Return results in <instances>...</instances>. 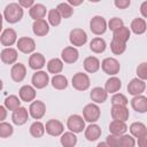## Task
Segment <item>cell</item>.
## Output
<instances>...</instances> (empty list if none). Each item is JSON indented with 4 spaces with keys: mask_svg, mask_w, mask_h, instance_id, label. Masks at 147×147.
<instances>
[{
    "mask_svg": "<svg viewBox=\"0 0 147 147\" xmlns=\"http://www.w3.org/2000/svg\"><path fill=\"white\" fill-rule=\"evenodd\" d=\"M23 8L17 3V2H10L5 7L3 10V18L10 23V24H15L17 22H20L23 17Z\"/></svg>",
    "mask_w": 147,
    "mask_h": 147,
    "instance_id": "1",
    "label": "cell"
},
{
    "mask_svg": "<svg viewBox=\"0 0 147 147\" xmlns=\"http://www.w3.org/2000/svg\"><path fill=\"white\" fill-rule=\"evenodd\" d=\"M100 115L101 111L96 103H87L83 108V118L88 123H95L96 121H99Z\"/></svg>",
    "mask_w": 147,
    "mask_h": 147,
    "instance_id": "2",
    "label": "cell"
},
{
    "mask_svg": "<svg viewBox=\"0 0 147 147\" xmlns=\"http://www.w3.org/2000/svg\"><path fill=\"white\" fill-rule=\"evenodd\" d=\"M100 67L102 69V71L107 75L111 76H116L119 70H121V64L119 62L115 59V57H106L102 60V62L100 63Z\"/></svg>",
    "mask_w": 147,
    "mask_h": 147,
    "instance_id": "3",
    "label": "cell"
},
{
    "mask_svg": "<svg viewBox=\"0 0 147 147\" xmlns=\"http://www.w3.org/2000/svg\"><path fill=\"white\" fill-rule=\"evenodd\" d=\"M71 85L77 91H86V90H88V87L91 85V80H90L88 75L84 74V72L75 74L72 79H71Z\"/></svg>",
    "mask_w": 147,
    "mask_h": 147,
    "instance_id": "4",
    "label": "cell"
},
{
    "mask_svg": "<svg viewBox=\"0 0 147 147\" xmlns=\"http://www.w3.org/2000/svg\"><path fill=\"white\" fill-rule=\"evenodd\" d=\"M67 127L69 129L70 132H74V133L83 132V130H85V121L83 116L77 114L70 115L67 119Z\"/></svg>",
    "mask_w": 147,
    "mask_h": 147,
    "instance_id": "5",
    "label": "cell"
},
{
    "mask_svg": "<svg viewBox=\"0 0 147 147\" xmlns=\"http://www.w3.org/2000/svg\"><path fill=\"white\" fill-rule=\"evenodd\" d=\"M90 30L92 33L96 36L103 34L107 30V21L105 20V17L99 16V15L93 16L90 21Z\"/></svg>",
    "mask_w": 147,
    "mask_h": 147,
    "instance_id": "6",
    "label": "cell"
},
{
    "mask_svg": "<svg viewBox=\"0 0 147 147\" xmlns=\"http://www.w3.org/2000/svg\"><path fill=\"white\" fill-rule=\"evenodd\" d=\"M69 40L74 47L84 46L87 41V33L83 29H79V28L72 29L69 33Z\"/></svg>",
    "mask_w": 147,
    "mask_h": 147,
    "instance_id": "7",
    "label": "cell"
},
{
    "mask_svg": "<svg viewBox=\"0 0 147 147\" xmlns=\"http://www.w3.org/2000/svg\"><path fill=\"white\" fill-rule=\"evenodd\" d=\"M45 132L52 137H60L64 132V125L59 119H48L45 124Z\"/></svg>",
    "mask_w": 147,
    "mask_h": 147,
    "instance_id": "8",
    "label": "cell"
},
{
    "mask_svg": "<svg viewBox=\"0 0 147 147\" xmlns=\"http://www.w3.org/2000/svg\"><path fill=\"white\" fill-rule=\"evenodd\" d=\"M46 114V105L40 100H33L29 107V115L33 119H40Z\"/></svg>",
    "mask_w": 147,
    "mask_h": 147,
    "instance_id": "9",
    "label": "cell"
},
{
    "mask_svg": "<svg viewBox=\"0 0 147 147\" xmlns=\"http://www.w3.org/2000/svg\"><path fill=\"white\" fill-rule=\"evenodd\" d=\"M31 83H32V86L37 90L45 88L49 84V76L46 71H42V70L36 71L31 78Z\"/></svg>",
    "mask_w": 147,
    "mask_h": 147,
    "instance_id": "10",
    "label": "cell"
},
{
    "mask_svg": "<svg viewBox=\"0 0 147 147\" xmlns=\"http://www.w3.org/2000/svg\"><path fill=\"white\" fill-rule=\"evenodd\" d=\"M17 49L24 54H32L36 49V42L30 37H21L16 41Z\"/></svg>",
    "mask_w": 147,
    "mask_h": 147,
    "instance_id": "11",
    "label": "cell"
},
{
    "mask_svg": "<svg viewBox=\"0 0 147 147\" xmlns=\"http://www.w3.org/2000/svg\"><path fill=\"white\" fill-rule=\"evenodd\" d=\"M146 90V82L141 80L139 78H132L130 80V83L127 84V92L129 94L136 96V95H140L145 92Z\"/></svg>",
    "mask_w": 147,
    "mask_h": 147,
    "instance_id": "12",
    "label": "cell"
},
{
    "mask_svg": "<svg viewBox=\"0 0 147 147\" xmlns=\"http://www.w3.org/2000/svg\"><path fill=\"white\" fill-rule=\"evenodd\" d=\"M78 57H79V52L74 46L64 47L61 52V60L64 63H69V64L75 63V62H77Z\"/></svg>",
    "mask_w": 147,
    "mask_h": 147,
    "instance_id": "13",
    "label": "cell"
},
{
    "mask_svg": "<svg viewBox=\"0 0 147 147\" xmlns=\"http://www.w3.org/2000/svg\"><path fill=\"white\" fill-rule=\"evenodd\" d=\"M16 41H17V33H16V31L14 29L8 28V29H5L1 32V34H0V42L2 44V46L10 47Z\"/></svg>",
    "mask_w": 147,
    "mask_h": 147,
    "instance_id": "14",
    "label": "cell"
},
{
    "mask_svg": "<svg viewBox=\"0 0 147 147\" xmlns=\"http://www.w3.org/2000/svg\"><path fill=\"white\" fill-rule=\"evenodd\" d=\"M17 57H18L17 49L13 47H5L0 53V59L5 64H15Z\"/></svg>",
    "mask_w": 147,
    "mask_h": 147,
    "instance_id": "15",
    "label": "cell"
},
{
    "mask_svg": "<svg viewBox=\"0 0 147 147\" xmlns=\"http://www.w3.org/2000/svg\"><path fill=\"white\" fill-rule=\"evenodd\" d=\"M26 76V68L23 63H15L13 64L11 69H10V77L14 82L16 83H21L24 80Z\"/></svg>",
    "mask_w": 147,
    "mask_h": 147,
    "instance_id": "16",
    "label": "cell"
},
{
    "mask_svg": "<svg viewBox=\"0 0 147 147\" xmlns=\"http://www.w3.org/2000/svg\"><path fill=\"white\" fill-rule=\"evenodd\" d=\"M29 110L25 108V107H20L18 109H16L15 111H13V115H11V121L15 125H24L28 119H29Z\"/></svg>",
    "mask_w": 147,
    "mask_h": 147,
    "instance_id": "17",
    "label": "cell"
},
{
    "mask_svg": "<svg viewBox=\"0 0 147 147\" xmlns=\"http://www.w3.org/2000/svg\"><path fill=\"white\" fill-rule=\"evenodd\" d=\"M110 114H111L113 119L121 121V122H126L130 116V113H129V109L126 108V106H113Z\"/></svg>",
    "mask_w": 147,
    "mask_h": 147,
    "instance_id": "18",
    "label": "cell"
},
{
    "mask_svg": "<svg viewBox=\"0 0 147 147\" xmlns=\"http://www.w3.org/2000/svg\"><path fill=\"white\" fill-rule=\"evenodd\" d=\"M36 88L32 85H23L18 91V98L24 102H32L36 99Z\"/></svg>",
    "mask_w": 147,
    "mask_h": 147,
    "instance_id": "19",
    "label": "cell"
},
{
    "mask_svg": "<svg viewBox=\"0 0 147 147\" xmlns=\"http://www.w3.org/2000/svg\"><path fill=\"white\" fill-rule=\"evenodd\" d=\"M46 64L45 56L41 53H32L29 57V67L36 71L41 70Z\"/></svg>",
    "mask_w": 147,
    "mask_h": 147,
    "instance_id": "20",
    "label": "cell"
},
{
    "mask_svg": "<svg viewBox=\"0 0 147 147\" xmlns=\"http://www.w3.org/2000/svg\"><path fill=\"white\" fill-rule=\"evenodd\" d=\"M131 107L137 113H140V114L146 113L147 111V98L142 94L133 96L131 99Z\"/></svg>",
    "mask_w": 147,
    "mask_h": 147,
    "instance_id": "21",
    "label": "cell"
},
{
    "mask_svg": "<svg viewBox=\"0 0 147 147\" xmlns=\"http://www.w3.org/2000/svg\"><path fill=\"white\" fill-rule=\"evenodd\" d=\"M32 31L37 37H44L49 32V24L46 20L33 21Z\"/></svg>",
    "mask_w": 147,
    "mask_h": 147,
    "instance_id": "22",
    "label": "cell"
},
{
    "mask_svg": "<svg viewBox=\"0 0 147 147\" xmlns=\"http://www.w3.org/2000/svg\"><path fill=\"white\" fill-rule=\"evenodd\" d=\"M101 133H102L101 127L95 123H91L87 127H85V131H84V136L88 141L98 140L101 137Z\"/></svg>",
    "mask_w": 147,
    "mask_h": 147,
    "instance_id": "23",
    "label": "cell"
},
{
    "mask_svg": "<svg viewBox=\"0 0 147 147\" xmlns=\"http://www.w3.org/2000/svg\"><path fill=\"white\" fill-rule=\"evenodd\" d=\"M90 98L93 101V103H103L108 98V93L105 91L103 87L96 86V87H93L91 90Z\"/></svg>",
    "mask_w": 147,
    "mask_h": 147,
    "instance_id": "24",
    "label": "cell"
},
{
    "mask_svg": "<svg viewBox=\"0 0 147 147\" xmlns=\"http://www.w3.org/2000/svg\"><path fill=\"white\" fill-rule=\"evenodd\" d=\"M46 13H47V9L42 3H34L29 9V15L33 21L44 20V17L46 16Z\"/></svg>",
    "mask_w": 147,
    "mask_h": 147,
    "instance_id": "25",
    "label": "cell"
},
{
    "mask_svg": "<svg viewBox=\"0 0 147 147\" xmlns=\"http://www.w3.org/2000/svg\"><path fill=\"white\" fill-rule=\"evenodd\" d=\"M122 87V82L118 77L116 76H111L110 78H108L106 80V84H105V91L107 93H111V94H115L117 93Z\"/></svg>",
    "mask_w": 147,
    "mask_h": 147,
    "instance_id": "26",
    "label": "cell"
},
{
    "mask_svg": "<svg viewBox=\"0 0 147 147\" xmlns=\"http://www.w3.org/2000/svg\"><path fill=\"white\" fill-rule=\"evenodd\" d=\"M84 69L88 74H94L100 69V60L95 56H87L83 62Z\"/></svg>",
    "mask_w": 147,
    "mask_h": 147,
    "instance_id": "27",
    "label": "cell"
},
{
    "mask_svg": "<svg viewBox=\"0 0 147 147\" xmlns=\"http://www.w3.org/2000/svg\"><path fill=\"white\" fill-rule=\"evenodd\" d=\"M147 29V23L146 20H144L142 17H137L131 22L130 25V31H132L136 34H142L146 32Z\"/></svg>",
    "mask_w": 147,
    "mask_h": 147,
    "instance_id": "28",
    "label": "cell"
},
{
    "mask_svg": "<svg viewBox=\"0 0 147 147\" xmlns=\"http://www.w3.org/2000/svg\"><path fill=\"white\" fill-rule=\"evenodd\" d=\"M127 131V125L125 122H121V121H115L113 119L109 124V132L111 134H116V136H123L125 134V132Z\"/></svg>",
    "mask_w": 147,
    "mask_h": 147,
    "instance_id": "29",
    "label": "cell"
},
{
    "mask_svg": "<svg viewBox=\"0 0 147 147\" xmlns=\"http://www.w3.org/2000/svg\"><path fill=\"white\" fill-rule=\"evenodd\" d=\"M129 130H130L131 136H132L133 138H137V139L140 138V137H142V136H146V134H147V127H146V125H145L144 123H141V122H133V123L130 125Z\"/></svg>",
    "mask_w": 147,
    "mask_h": 147,
    "instance_id": "30",
    "label": "cell"
},
{
    "mask_svg": "<svg viewBox=\"0 0 147 147\" xmlns=\"http://www.w3.org/2000/svg\"><path fill=\"white\" fill-rule=\"evenodd\" d=\"M130 37H131V31H130V29H129L127 26H125V25H123V26H121L119 29L115 30L114 33H113V39L118 40V41L124 42V44H126V41L130 39Z\"/></svg>",
    "mask_w": 147,
    "mask_h": 147,
    "instance_id": "31",
    "label": "cell"
},
{
    "mask_svg": "<svg viewBox=\"0 0 147 147\" xmlns=\"http://www.w3.org/2000/svg\"><path fill=\"white\" fill-rule=\"evenodd\" d=\"M106 48H107V44H106L105 39H102L101 37H95L90 42V49L95 54L103 53L106 51Z\"/></svg>",
    "mask_w": 147,
    "mask_h": 147,
    "instance_id": "32",
    "label": "cell"
},
{
    "mask_svg": "<svg viewBox=\"0 0 147 147\" xmlns=\"http://www.w3.org/2000/svg\"><path fill=\"white\" fill-rule=\"evenodd\" d=\"M60 142L63 147H75L77 145V137L74 132H63L60 138Z\"/></svg>",
    "mask_w": 147,
    "mask_h": 147,
    "instance_id": "33",
    "label": "cell"
},
{
    "mask_svg": "<svg viewBox=\"0 0 147 147\" xmlns=\"http://www.w3.org/2000/svg\"><path fill=\"white\" fill-rule=\"evenodd\" d=\"M47 71L49 74H54V75H59L62 70H63V62L61 59L59 57H54L52 60H49L47 62Z\"/></svg>",
    "mask_w": 147,
    "mask_h": 147,
    "instance_id": "34",
    "label": "cell"
},
{
    "mask_svg": "<svg viewBox=\"0 0 147 147\" xmlns=\"http://www.w3.org/2000/svg\"><path fill=\"white\" fill-rule=\"evenodd\" d=\"M51 84L55 90H64L68 87V79L65 76L61 74L54 75L53 78L51 79Z\"/></svg>",
    "mask_w": 147,
    "mask_h": 147,
    "instance_id": "35",
    "label": "cell"
},
{
    "mask_svg": "<svg viewBox=\"0 0 147 147\" xmlns=\"http://www.w3.org/2000/svg\"><path fill=\"white\" fill-rule=\"evenodd\" d=\"M21 107V100L17 95H8L6 99H5V108L7 110H10V111H15L16 109H18Z\"/></svg>",
    "mask_w": 147,
    "mask_h": 147,
    "instance_id": "36",
    "label": "cell"
},
{
    "mask_svg": "<svg viewBox=\"0 0 147 147\" xmlns=\"http://www.w3.org/2000/svg\"><path fill=\"white\" fill-rule=\"evenodd\" d=\"M29 131L33 138H41L45 134V125L40 121H36L30 125Z\"/></svg>",
    "mask_w": 147,
    "mask_h": 147,
    "instance_id": "37",
    "label": "cell"
},
{
    "mask_svg": "<svg viewBox=\"0 0 147 147\" xmlns=\"http://www.w3.org/2000/svg\"><path fill=\"white\" fill-rule=\"evenodd\" d=\"M56 10L59 11V14L61 15L62 18H69L74 14V8L68 2H61V3H59L57 7H56Z\"/></svg>",
    "mask_w": 147,
    "mask_h": 147,
    "instance_id": "38",
    "label": "cell"
},
{
    "mask_svg": "<svg viewBox=\"0 0 147 147\" xmlns=\"http://www.w3.org/2000/svg\"><path fill=\"white\" fill-rule=\"evenodd\" d=\"M47 20H48L47 21L48 24H51L52 26H57V25L61 24L62 17L59 14V11L56 10V8H54V9L48 10V13H47Z\"/></svg>",
    "mask_w": 147,
    "mask_h": 147,
    "instance_id": "39",
    "label": "cell"
},
{
    "mask_svg": "<svg viewBox=\"0 0 147 147\" xmlns=\"http://www.w3.org/2000/svg\"><path fill=\"white\" fill-rule=\"evenodd\" d=\"M110 49H111V52H113L115 55H121V54H123V53L125 52V49H126V44L113 39L111 42H110Z\"/></svg>",
    "mask_w": 147,
    "mask_h": 147,
    "instance_id": "40",
    "label": "cell"
},
{
    "mask_svg": "<svg viewBox=\"0 0 147 147\" xmlns=\"http://www.w3.org/2000/svg\"><path fill=\"white\" fill-rule=\"evenodd\" d=\"M14 132L13 125L7 122H0V138H9Z\"/></svg>",
    "mask_w": 147,
    "mask_h": 147,
    "instance_id": "41",
    "label": "cell"
},
{
    "mask_svg": "<svg viewBox=\"0 0 147 147\" xmlns=\"http://www.w3.org/2000/svg\"><path fill=\"white\" fill-rule=\"evenodd\" d=\"M127 102H129V100L123 93H115L111 96V105L113 106H126Z\"/></svg>",
    "mask_w": 147,
    "mask_h": 147,
    "instance_id": "42",
    "label": "cell"
},
{
    "mask_svg": "<svg viewBox=\"0 0 147 147\" xmlns=\"http://www.w3.org/2000/svg\"><path fill=\"white\" fill-rule=\"evenodd\" d=\"M134 146H136V139L131 134L121 136L119 147H134Z\"/></svg>",
    "mask_w": 147,
    "mask_h": 147,
    "instance_id": "43",
    "label": "cell"
},
{
    "mask_svg": "<svg viewBox=\"0 0 147 147\" xmlns=\"http://www.w3.org/2000/svg\"><path fill=\"white\" fill-rule=\"evenodd\" d=\"M123 25H124V22H123L122 18H119V17H113V18H110L109 22L107 23V29H110V30L114 32L115 30L119 29V28L123 26Z\"/></svg>",
    "mask_w": 147,
    "mask_h": 147,
    "instance_id": "44",
    "label": "cell"
},
{
    "mask_svg": "<svg viewBox=\"0 0 147 147\" xmlns=\"http://www.w3.org/2000/svg\"><path fill=\"white\" fill-rule=\"evenodd\" d=\"M109 147H119V142H121V136H116V134H109L106 138L105 141Z\"/></svg>",
    "mask_w": 147,
    "mask_h": 147,
    "instance_id": "45",
    "label": "cell"
},
{
    "mask_svg": "<svg viewBox=\"0 0 147 147\" xmlns=\"http://www.w3.org/2000/svg\"><path fill=\"white\" fill-rule=\"evenodd\" d=\"M137 75H138L137 78L146 82V79H147V63L146 62H142V63H140L138 65V68H137Z\"/></svg>",
    "mask_w": 147,
    "mask_h": 147,
    "instance_id": "46",
    "label": "cell"
},
{
    "mask_svg": "<svg viewBox=\"0 0 147 147\" xmlns=\"http://www.w3.org/2000/svg\"><path fill=\"white\" fill-rule=\"evenodd\" d=\"M114 5L119 9H126L131 5V1L130 0H115Z\"/></svg>",
    "mask_w": 147,
    "mask_h": 147,
    "instance_id": "47",
    "label": "cell"
},
{
    "mask_svg": "<svg viewBox=\"0 0 147 147\" xmlns=\"http://www.w3.org/2000/svg\"><path fill=\"white\" fill-rule=\"evenodd\" d=\"M22 8H31L33 5H34V1L33 0H20L18 2H17Z\"/></svg>",
    "mask_w": 147,
    "mask_h": 147,
    "instance_id": "48",
    "label": "cell"
},
{
    "mask_svg": "<svg viewBox=\"0 0 147 147\" xmlns=\"http://www.w3.org/2000/svg\"><path fill=\"white\" fill-rule=\"evenodd\" d=\"M140 13L142 15V18H147V1H144L140 6Z\"/></svg>",
    "mask_w": 147,
    "mask_h": 147,
    "instance_id": "49",
    "label": "cell"
},
{
    "mask_svg": "<svg viewBox=\"0 0 147 147\" xmlns=\"http://www.w3.org/2000/svg\"><path fill=\"white\" fill-rule=\"evenodd\" d=\"M138 147H147V134L138 138Z\"/></svg>",
    "mask_w": 147,
    "mask_h": 147,
    "instance_id": "50",
    "label": "cell"
},
{
    "mask_svg": "<svg viewBox=\"0 0 147 147\" xmlns=\"http://www.w3.org/2000/svg\"><path fill=\"white\" fill-rule=\"evenodd\" d=\"M7 117V109L5 108V106L0 105V122H5Z\"/></svg>",
    "mask_w": 147,
    "mask_h": 147,
    "instance_id": "51",
    "label": "cell"
},
{
    "mask_svg": "<svg viewBox=\"0 0 147 147\" xmlns=\"http://www.w3.org/2000/svg\"><path fill=\"white\" fill-rule=\"evenodd\" d=\"M68 3L71 6V7H75V6H79L83 3V0H69Z\"/></svg>",
    "mask_w": 147,
    "mask_h": 147,
    "instance_id": "52",
    "label": "cell"
},
{
    "mask_svg": "<svg viewBox=\"0 0 147 147\" xmlns=\"http://www.w3.org/2000/svg\"><path fill=\"white\" fill-rule=\"evenodd\" d=\"M2 21H3V16H2V14H0V34L2 32Z\"/></svg>",
    "mask_w": 147,
    "mask_h": 147,
    "instance_id": "53",
    "label": "cell"
},
{
    "mask_svg": "<svg viewBox=\"0 0 147 147\" xmlns=\"http://www.w3.org/2000/svg\"><path fill=\"white\" fill-rule=\"evenodd\" d=\"M96 147H109L106 142H99L98 145H96Z\"/></svg>",
    "mask_w": 147,
    "mask_h": 147,
    "instance_id": "54",
    "label": "cell"
},
{
    "mask_svg": "<svg viewBox=\"0 0 147 147\" xmlns=\"http://www.w3.org/2000/svg\"><path fill=\"white\" fill-rule=\"evenodd\" d=\"M2 87H3V83H2V80L0 79V91L2 90Z\"/></svg>",
    "mask_w": 147,
    "mask_h": 147,
    "instance_id": "55",
    "label": "cell"
}]
</instances>
